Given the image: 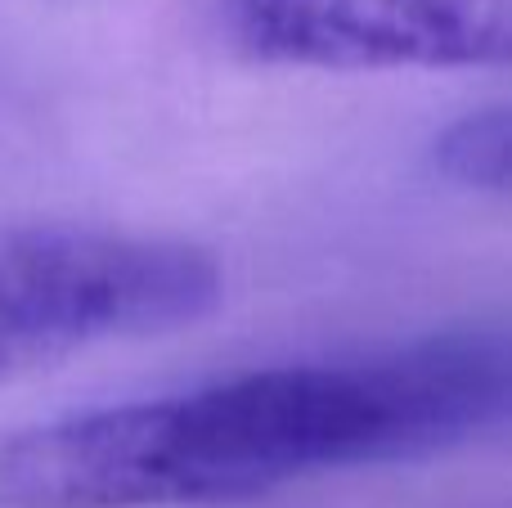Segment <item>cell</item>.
I'll list each match as a JSON object with an SVG mask.
<instances>
[{"label":"cell","mask_w":512,"mask_h":508,"mask_svg":"<svg viewBox=\"0 0 512 508\" xmlns=\"http://www.w3.org/2000/svg\"><path fill=\"white\" fill-rule=\"evenodd\" d=\"M436 171L472 189L512 194V108L454 122L436 144Z\"/></svg>","instance_id":"obj_4"},{"label":"cell","mask_w":512,"mask_h":508,"mask_svg":"<svg viewBox=\"0 0 512 508\" xmlns=\"http://www.w3.org/2000/svg\"><path fill=\"white\" fill-rule=\"evenodd\" d=\"M512 428V329L274 365L0 437V508L239 504Z\"/></svg>","instance_id":"obj_1"},{"label":"cell","mask_w":512,"mask_h":508,"mask_svg":"<svg viewBox=\"0 0 512 508\" xmlns=\"http://www.w3.org/2000/svg\"><path fill=\"white\" fill-rule=\"evenodd\" d=\"M225 270L185 239L86 225L0 230V383L221 306Z\"/></svg>","instance_id":"obj_2"},{"label":"cell","mask_w":512,"mask_h":508,"mask_svg":"<svg viewBox=\"0 0 512 508\" xmlns=\"http://www.w3.org/2000/svg\"><path fill=\"white\" fill-rule=\"evenodd\" d=\"M221 18L248 59L279 68L512 63V0H221Z\"/></svg>","instance_id":"obj_3"}]
</instances>
